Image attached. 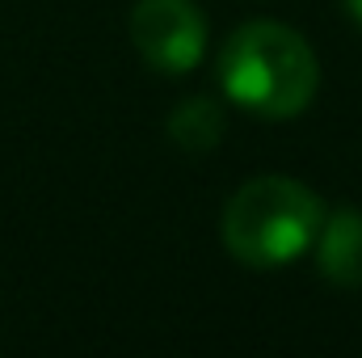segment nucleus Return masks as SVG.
I'll return each mask as SVG.
<instances>
[{
  "label": "nucleus",
  "instance_id": "1",
  "mask_svg": "<svg viewBox=\"0 0 362 358\" xmlns=\"http://www.w3.org/2000/svg\"><path fill=\"white\" fill-rule=\"evenodd\" d=\"M219 85L245 114L286 122L312 105L320 59L299 30L282 21H245L219 51Z\"/></svg>",
  "mask_w": 362,
  "mask_h": 358
},
{
  "label": "nucleus",
  "instance_id": "2",
  "mask_svg": "<svg viewBox=\"0 0 362 358\" xmlns=\"http://www.w3.org/2000/svg\"><path fill=\"white\" fill-rule=\"evenodd\" d=\"M325 224V202L312 185L282 173L245 181L228 202L219 219L223 249L249 270H278L299 262Z\"/></svg>",
  "mask_w": 362,
  "mask_h": 358
},
{
  "label": "nucleus",
  "instance_id": "3",
  "mask_svg": "<svg viewBox=\"0 0 362 358\" xmlns=\"http://www.w3.org/2000/svg\"><path fill=\"white\" fill-rule=\"evenodd\" d=\"M127 30L139 59L165 76L194 72L206 55V17L194 0H135Z\"/></svg>",
  "mask_w": 362,
  "mask_h": 358
},
{
  "label": "nucleus",
  "instance_id": "4",
  "mask_svg": "<svg viewBox=\"0 0 362 358\" xmlns=\"http://www.w3.org/2000/svg\"><path fill=\"white\" fill-rule=\"evenodd\" d=\"M312 249H316V270L333 287L358 291L362 287V211L358 207H337L333 215H325Z\"/></svg>",
  "mask_w": 362,
  "mask_h": 358
},
{
  "label": "nucleus",
  "instance_id": "5",
  "mask_svg": "<svg viewBox=\"0 0 362 358\" xmlns=\"http://www.w3.org/2000/svg\"><path fill=\"white\" fill-rule=\"evenodd\" d=\"M223 122L228 118H223L219 101H211V97H185L177 110L169 114V139L177 144L181 152H189V156H206V152L219 148Z\"/></svg>",
  "mask_w": 362,
  "mask_h": 358
},
{
  "label": "nucleus",
  "instance_id": "6",
  "mask_svg": "<svg viewBox=\"0 0 362 358\" xmlns=\"http://www.w3.org/2000/svg\"><path fill=\"white\" fill-rule=\"evenodd\" d=\"M346 8H350V17H354V25L362 30V0H346Z\"/></svg>",
  "mask_w": 362,
  "mask_h": 358
}]
</instances>
